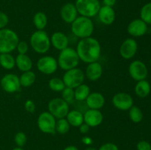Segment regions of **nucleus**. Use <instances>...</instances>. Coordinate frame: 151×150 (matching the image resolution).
I'll return each mask as SVG.
<instances>
[{"instance_id": "7", "label": "nucleus", "mask_w": 151, "mask_h": 150, "mask_svg": "<svg viewBox=\"0 0 151 150\" xmlns=\"http://www.w3.org/2000/svg\"><path fill=\"white\" fill-rule=\"evenodd\" d=\"M65 86L75 89L78 86L83 83L85 79V73L79 68L69 69L66 71L63 78Z\"/></svg>"}, {"instance_id": "13", "label": "nucleus", "mask_w": 151, "mask_h": 150, "mask_svg": "<svg viewBox=\"0 0 151 150\" xmlns=\"http://www.w3.org/2000/svg\"><path fill=\"white\" fill-rule=\"evenodd\" d=\"M112 104L119 110H128L134 105V99L129 94L119 92L114 94L112 98Z\"/></svg>"}, {"instance_id": "18", "label": "nucleus", "mask_w": 151, "mask_h": 150, "mask_svg": "<svg viewBox=\"0 0 151 150\" xmlns=\"http://www.w3.org/2000/svg\"><path fill=\"white\" fill-rule=\"evenodd\" d=\"M103 69L102 65L98 61L88 63L86 69L85 76L87 79L92 82L98 80L103 75Z\"/></svg>"}, {"instance_id": "39", "label": "nucleus", "mask_w": 151, "mask_h": 150, "mask_svg": "<svg viewBox=\"0 0 151 150\" xmlns=\"http://www.w3.org/2000/svg\"><path fill=\"white\" fill-rule=\"evenodd\" d=\"M98 150H119V148L115 144L109 142L103 144Z\"/></svg>"}, {"instance_id": "37", "label": "nucleus", "mask_w": 151, "mask_h": 150, "mask_svg": "<svg viewBox=\"0 0 151 150\" xmlns=\"http://www.w3.org/2000/svg\"><path fill=\"white\" fill-rule=\"evenodd\" d=\"M24 108L27 112L29 113H32L35 110V104L32 100L28 99L24 103Z\"/></svg>"}, {"instance_id": "26", "label": "nucleus", "mask_w": 151, "mask_h": 150, "mask_svg": "<svg viewBox=\"0 0 151 150\" xmlns=\"http://www.w3.org/2000/svg\"><path fill=\"white\" fill-rule=\"evenodd\" d=\"M35 79H36V76L32 71L23 72L19 76L21 86L24 87V88H28V87L32 86L35 83Z\"/></svg>"}, {"instance_id": "44", "label": "nucleus", "mask_w": 151, "mask_h": 150, "mask_svg": "<svg viewBox=\"0 0 151 150\" xmlns=\"http://www.w3.org/2000/svg\"><path fill=\"white\" fill-rule=\"evenodd\" d=\"M84 150H98L97 149L94 148V147H87L86 149H85Z\"/></svg>"}, {"instance_id": "19", "label": "nucleus", "mask_w": 151, "mask_h": 150, "mask_svg": "<svg viewBox=\"0 0 151 150\" xmlns=\"http://www.w3.org/2000/svg\"><path fill=\"white\" fill-rule=\"evenodd\" d=\"M85 101L88 109L100 110L104 106L106 99L101 93L91 92Z\"/></svg>"}, {"instance_id": "11", "label": "nucleus", "mask_w": 151, "mask_h": 150, "mask_svg": "<svg viewBox=\"0 0 151 150\" xmlns=\"http://www.w3.org/2000/svg\"><path fill=\"white\" fill-rule=\"evenodd\" d=\"M128 72L131 78L137 82L145 79L148 74V70L145 63L139 60L131 62L128 67Z\"/></svg>"}, {"instance_id": "38", "label": "nucleus", "mask_w": 151, "mask_h": 150, "mask_svg": "<svg viewBox=\"0 0 151 150\" xmlns=\"http://www.w3.org/2000/svg\"><path fill=\"white\" fill-rule=\"evenodd\" d=\"M137 150H151V144L147 141H140L137 145Z\"/></svg>"}, {"instance_id": "15", "label": "nucleus", "mask_w": 151, "mask_h": 150, "mask_svg": "<svg viewBox=\"0 0 151 150\" xmlns=\"http://www.w3.org/2000/svg\"><path fill=\"white\" fill-rule=\"evenodd\" d=\"M127 31L133 37H142L147 32V24L141 19H137L131 21L128 25Z\"/></svg>"}, {"instance_id": "27", "label": "nucleus", "mask_w": 151, "mask_h": 150, "mask_svg": "<svg viewBox=\"0 0 151 150\" xmlns=\"http://www.w3.org/2000/svg\"><path fill=\"white\" fill-rule=\"evenodd\" d=\"M91 93V90L88 85L81 84V85L75 88V100L78 101H83Z\"/></svg>"}, {"instance_id": "3", "label": "nucleus", "mask_w": 151, "mask_h": 150, "mask_svg": "<svg viewBox=\"0 0 151 150\" xmlns=\"http://www.w3.org/2000/svg\"><path fill=\"white\" fill-rule=\"evenodd\" d=\"M29 44L38 54H46L51 46L50 38L44 30H36L31 35Z\"/></svg>"}, {"instance_id": "40", "label": "nucleus", "mask_w": 151, "mask_h": 150, "mask_svg": "<svg viewBox=\"0 0 151 150\" xmlns=\"http://www.w3.org/2000/svg\"><path fill=\"white\" fill-rule=\"evenodd\" d=\"M78 128H79L80 132L83 134V135L88 133V132H89V129H90V126L85 123H83Z\"/></svg>"}, {"instance_id": "22", "label": "nucleus", "mask_w": 151, "mask_h": 150, "mask_svg": "<svg viewBox=\"0 0 151 150\" xmlns=\"http://www.w3.org/2000/svg\"><path fill=\"white\" fill-rule=\"evenodd\" d=\"M16 66L19 71L22 72L31 71L32 68V61L27 54H19L16 58Z\"/></svg>"}, {"instance_id": "4", "label": "nucleus", "mask_w": 151, "mask_h": 150, "mask_svg": "<svg viewBox=\"0 0 151 150\" xmlns=\"http://www.w3.org/2000/svg\"><path fill=\"white\" fill-rule=\"evenodd\" d=\"M58 65L63 71L77 68L80 62V58L76 49L69 47L60 51L58 57Z\"/></svg>"}, {"instance_id": "41", "label": "nucleus", "mask_w": 151, "mask_h": 150, "mask_svg": "<svg viewBox=\"0 0 151 150\" xmlns=\"http://www.w3.org/2000/svg\"><path fill=\"white\" fill-rule=\"evenodd\" d=\"M103 2L105 6L113 7V6H114V4H116V0H103Z\"/></svg>"}, {"instance_id": "46", "label": "nucleus", "mask_w": 151, "mask_h": 150, "mask_svg": "<svg viewBox=\"0 0 151 150\" xmlns=\"http://www.w3.org/2000/svg\"><path fill=\"white\" fill-rule=\"evenodd\" d=\"M150 65H151V58H150Z\"/></svg>"}, {"instance_id": "35", "label": "nucleus", "mask_w": 151, "mask_h": 150, "mask_svg": "<svg viewBox=\"0 0 151 150\" xmlns=\"http://www.w3.org/2000/svg\"><path fill=\"white\" fill-rule=\"evenodd\" d=\"M18 52L20 54H27L28 50H29V45L27 42L24 41H19L18 43L17 47H16Z\"/></svg>"}, {"instance_id": "28", "label": "nucleus", "mask_w": 151, "mask_h": 150, "mask_svg": "<svg viewBox=\"0 0 151 150\" xmlns=\"http://www.w3.org/2000/svg\"><path fill=\"white\" fill-rule=\"evenodd\" d=\"M33 24L37 30H44L47 25V16L43 12H38L33 16Z\"/></svg>"}, {"instance_id": "8", "label": "nucleus", "mask_w": 151, "mask_h": 150, "mask_svg": "<svg viewBox=\"0 0 151 150\" xmlns=\"http://www.w3.org/2000/svg\"><path fill=\"white\" fill-rule=\"evenodd\" d=\"M48 111L55 119H63L69 111V104L62 98H54L48 104Z\"/></svg>"}, {"instance_id": "16", "label": "nucleus", "mask_w": 151, "mask_h": 150, "mask_svg": "<svg viewBox=\"0 0 151 150\" xmlns=\"http://www.w3.org/2000/svg\"><path fill=\"white\" fill-rule=\"evenodd\" d=\"M84 123L90 127H96L102 124L103 121V115L100 110L88 109L83 114Z\"/></svg>"}, {"instance_id": "17", "label": "nucleus", "mask_w": 151, "mask_h": 150, "mask_svg": "<svg viewBox=\"0 0 151 150\" xmlns=\"http://www.w3.org/2000/svg\"><path fill=\"white\" fill-rule=\"evenodd\" d=\"M60 18L66 24H72L78 17V12L75 4L68 2L62 6L60 9Z\"/></svg>"}, {"instance_id": "6", "label": "nucleus", "mask_w": 151, "mask_h": 150, "mask_svg": "<svg viewBox=\"0 0 151 150\" xmlns=\"http://www.w3.org/2000/svg\"><path fill=\"white\" fill-rule=\"evenodd\" d=\"M75 4L81 16L90 19L97 16L101 7L99 0H76Z\"/></svg>"}, {"instance_id": "5", "label": "nucleus", "mask_w": 151, "mask_h": 150, "mask_svg": "<svg viewBox=\"0 0 151 150\" xmlns=\"http://www.w3.org/2000/svg\"><path fill=\"white\" fill-rule=\"evenodd\" d=\"M19 41V38L15 31L7 28L0 29V54L14 51Z\"/></svg>"}, {"instance_id": "10", "label": "nucleus", "mask_w": 151, "mask_h": 150, "mask_svg": "<svg viewBox=\"0 0 151 150\" xmlns=\"http://www.w3.org/2000/svg\"><path fill=\"white\" fill-rule=\"evenodd\" d=\"M37 69L44 74L50 75L57 71L58 65V61L54 57L50 55L40 57L36 63Z\"/></svg>"}, {"instance_id": "45", "label": "nucleus", "mask_w": 151, "mask_h": 150, "mask_svg": "<svg viewBox=\"0 0 151 150\" xmlns=\"http://www.w3.org/2000/svg\"><path fill=\"white\" fill-rule=\"evenodd\" d=\"M13 150H24L23 149H22V147H16V148L13 149Z\"/></svg>"}, {"instance_id": "30", "label": "nucleus", "mask_w": 151, "mask_h": 150, "mask_svg": "<svg viewBox=\"0 0 151 150\" xmlns=\"http://www.w3.org/2000/svg\"><path fill=\"white\" fill-rule=\"evenodd\" d=\"M70 129V124H69L66 118L59 119L56 121L55 132L60 135H65Z\"/></svg>"}, {"instance_id": "25", "label": "nucleus", "mask_w": 151, "mask_h": 150, "mask_svg": "<svg viewBox=\"0 0 151 150\" xmlns=\"http://www.w3.org/2000/svg\"><path fill=\"white\" fill-rule=\"evenodd\" d=\"M0 66L6 70H11L16 66V59L10 53L0 54Z\"/></svg>"}, {"instance_id": "31", "label": "nucleus", "mask_w": 151, "mask_h": 150, "mask_svg": "<svg viewBox=\"0 0 151 150\" xmlns=\"http://www.w3.org/2000/svg\"><path fill=\"white\" fill-rule=\"evenodd\" d=\"M48 85L50 90L55 92H61L66 88L63 79L58 77H53L50 79Z\"/></svg>"}, {"instance_id": "14", "label": "nucleus", "mask_w": 151, "mask_h": 150, "mask_svg": "<svg viewBox=\"0 0 151 150\" xmlns=\"http://www.w3.org/2000/svg\"><path fill=\"white\" fill-rule=\"evenodd\" d=\"M138 50V44L134 38H126L119 47V54L125 60H131L136 55Z\"/></svg>"}, {"instance_id": "43", "label": "nucleus", "mask_w": 151, "mask_h": 150, "mask_svg": "<svg viewBox=\"0 0 151 150\" xmlns=\"http://www.w3.org/2000/svg\"><path fill=\"white\" fill-rule=\"evenodd\" d=\"M63 150H79V149L78 147H76L75 146H68L66 148L63 149Z\"/></svg>"}, {"instance_id": "2", "label": "nucleus", "mask_w": 151, "mask_h": 150, "mask_svg": "<svg viewBox=\"0 0 151 150\" xmlns=\"http://www.w3.org/2000/svg\"><path fill=\"white\" fill-rule=\"evenodd\" d=\"M71 29L75 36L83 39L91 36L94 26L90 18L81 16L71 24Z\"/></svg>"}, {"instance_id": "32", "label": "nucleus", "mask_w": 151, "mask_h": 150, "mask_svg": "<svg viewBox=\"0 0 151 150\" xmlns=\"http://www.w3.org/2000/svg\"><path fill=\"white\" fill-rule=\"evenodd\" d=\"M140 19L147 24H151V2L142 6L140 10Z\"/></svg>"}, {"instance_id": "42", "label": "nucleus", "mask_w": 151, "mask_h": 150, "mask_svg": "<svg viewBox=\"0 0 151 150\" xmlns=\"http://www.w3.org/2000/svg\"><path fill=\"white\" fill-rule=\"evenodd\" d=\"M82 142L84 144H86V145L89 146V145H91V144H92V139H91L90 137L85 136V137H83V138Z\"/></svg>"}, {"instance_id": "1", "label": "nucleus", "mask_w": 151, "mask_h": 150, "mask_svg": "<svg viewBox=\"0 0 151 150\" xmlns=\"http://www.w3.org/2000/svg\"><path fill=\"white\" fill-rule=\"evenodd\" d=\"M76 51L80 60L86 63L98 61L101 55V46L96 38H83L77 45Z\"/></svg>"}, {"instance_id": "34", "label": "nucleus", "mask_w": 151, "mask_h": 150, "mask_svg": "<svg viewBox=\"0 0 151 150\" xmlns=\"http://www.w3.org/2000/svg\"><path fill=\"white\" fill-rule=\"evenodd\" d=\"M14 141L18 147H23L27 141V137L23 132H19L15 135Z\"/></svg>"}, {"instance_id": "20", "label": "nucleus", "mask_w": 151, "mask_h": 150, "mask_svg": "<svg viewBox=\"0 0 151 150\" xmlns=\"http://www.w3.org/2000/svg\"><path fill=\"white\" fill-rule=\"evenodd\" d=\"M50 42H51V45L55 49L59 50V51H61V50L67 48L69 46V38L66 36V34L60 32V31H58V32H55L52 35L51 38H50Z\"/></svg>"}, {"instance_id": "36", "label": "nucleus", "mask_w": 151, "mask_h": 150, "mask_svg": "<svg viewBox=\"0 0 151 150\" xmlns=\"http://www.w3.org/2000/svg\"><path fill=\"white\" fill-rule=\"evenodd\" d=\"M9 21L8 16L4 12L0 11V29L6 27Z\"/></svg>"}, {"instance_id": "29", "label": "nucleus", "mask_w": 151, "mask_h": 150, "mask_svg": "<svg viewBox=\"0 0 151 150\" xmlns=\"http://www.w3.org/2000/svg\"><path fill=\"white\" fill-rule=\"evenodd\" d=\"M129 118L134 123L139 124L142 121L143 113L139 107L133 105L129 109Z\"/></svg>"}, {"instance_id": "12", "label": "nucleus", "mask_w": 151, "mask_h": 150, "mask_svg": "<svg viewBox=\"0 0 151 150\" xmlns=\"http://www.w3.org/2000/svg\"><path fill=\"white\" fill-rule=\"evenodd\" d=\"M0 85L3 91L8 94H14L20 90L21 84L19 77L14 74L4 75L0 81Z\"/></svg>"}, {"instance_id": "23", "label": "nucleus", "mask_w": 151, "mask_h": 150, "mask_svg": "<svg viewBox=\"0 0 151 150\" xmlns=\"http://www.w3.org/2000/svg\"><path fill=\"white\" fill-rule=\"evenodd\" d=\"M66 119L70 126L75 127H79L83 123H84L83 114L81 113V111L78 110H69L66 115Z\"/></svg>"}, {"instance_id": "21", "label": "nucleus", "mask_w": 151, "mask_h": 150, "mask_svg": "<svg viewBox=\"0 0 151 150\" xmlns=\"http://www.w3.org/2000/svg\"><path fill=\"white\" fill-rule=\"evenodd\" d=\"M98 18L100 22L104 25H111L114 22L116 14L112 7L103 6L100 7L98 13Z\"/></svg>"}, {"instance_id": "9", "label": "nucleus", "mask_w": 151, "mask_h": 150, "mask_svg": "<svg viewBox=\"0 0 151 150\" xmlns=\"http://www.w3.org/2000/svg\"><path fill=\"white\" fill-rule=\"evenodd\" d=\"M37 125L40 131L46 134L55 133L56 119L49 111L43 112L38 116Z\"/></svg>"}, {"instance_id": "33", "label": "nucleus", "mask_w": 151, "mask_h": 150, "mask_svg": "<svg viewBox=\"0 0 151 150\" xmlns=\"http://www.w3.org/2000/svg\"><path fill=\"white\" fill-rule=\"evenodd\" d=\"M61 98L68 104H71L75 100V89L66 87L61 91Z\"/></svg>"}, {"instance_id": "24", "label": "nucleus", "mask_w": 151, "mask_h": 150, "mask_svg": "<svg viewBox=\"0 0 151 150\" xmlns=\"http://www.w3.org/2000/svg\"><path fill=\"white\" fill-rule=\"evenodd\" d=\"M151 91L150 84L146 79L137 82L134 88V92L136 95L139 98H145L150 94Z\"/></svg>"}]
</instances>
